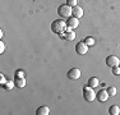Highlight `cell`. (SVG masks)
I'll use <instances>...</instances> for the list:
<instances>
[{"label": "cell", "instance_id": "6da1fadb", "mask_svg": "<svg viewBox=\"0 0 120 115\" xmlns=\"http://www.w3.org/2000/svg\"><path fill=\"white\" fill-rule=\"evenodd\" d=\"M68 26H67V22L64 21H60V19H56V21L52 22L51 24V31L56 34H60V33H64L67 31Z\"/></svg>", "mask_w": 120, "mask_h": 115}, {"label": "cell", "instance_id": "7a4b0ae2", "mask_svg": "<svg viewBox=\"0 0 120 115\" xmlns=\"http://www.w3.org/2000/svg\"><path fill=\"white\" fill-rule=\"evenodd\" d=\"M96 92L93 91V88L91 86H87V87L83 88V99L86 100L87 102H92L96 100Z\"/></svg>", "mask_w": 120, "mask_h": 115}, {"label": "cell", "instance_id": "3957f363", "mask_svg": "<svg viewBox=\"0 0 120 115\" xmlns=\"http://www.w3.org/2000/svg\"><path fill=\"white\" fill-rule=\"evenodd\" d=\"M58 13H59L60 17H63V18H70V17H72V7H69L68 4L60 5L58 8Z\"/></svg>", "mask_w": 120, "mask_h": 115}, {"label": "cell", "instance_id": "277c9868", "mask_svg": "<svg viewBox=\"0 0 120 115\" xmlns=\"http://www.w3.org/2000/svg\"><path fill=\"white\" fill-rule=\"evenodd\" d=\"M61 38L67 40V41H73L74 38H75V32L72 31V28H67V31H65L64 33H60L59 34Z\"/></svg>", "mask_w": 120, "mask_h": 115}, {"label": "cell", "instance_id": "5b68a950", "mask_svg": "<svg viewBox=\"0 0 120 115\" xmlns=\"http://www.w3.org/2000/svg\"><path fill=\"white\" fill-rule=\"evenodd\" d=\"M75 51L79 55H84L88 51V45L86 44V42H78V44L75 45Z\"/></svg>", "mask_w": 120, "mask_h": 115}, {"label": "cell", "instance_id": "8992f818", "mask_svg": "<svg viewBox=\"0 0 120 115\" xmlns=\"http://www.w3.org/2000/svg\"><path fill=\"white\" fill-rule=\"evenodd\" d=\"M67 76H68L69 79L77 80V79H79V77H81V70H79L78 68H73V69H70V70L68 72Z\"/></svg>", "mask_w": 120, "mask_h": 115}, {"label": "cell", "instance_id": "52a82bcc", "mask_svg": "<svg viewBox=\"0 0 120 115\" xmlns=\"http://www.w3.org/2000/svg\"><path fill=\"white\" fill-rule=\"evenodd\" d=\"M109 97H110V95H109L107 90H100L98 92H97V95H96V99L98 100L100 102H105V101H107Z\"/></svg>", "mask_w": 120, "mask_h": 115}, {"label": "cell", "instance_id": "ba28073f", "mask_svg": "<svg viewBox=\"0 0 120 115\" xmlns=\"http://www.w3.org/2000/svg\"><path fill=\"white\" fill-rule=\"evenodd\" d=\"M106 64L109 65V67H116V65H119L120 64V59L118 56H115V55H110V56H107L106 58Z\"/></svg>", "mask_w": 120, "mask_h": 115}, {"label": "cell", "instance_id": "9c48e42d", "mask_svg": "<svg viewBox=\"0 0 120 115\" xmlns=\"http://www.w3.org/2000/svg\"><path fill=\"white\" fill-rule=\"evenodd\" d=\"M72 17H75V18L81 19L83 17V9H82L79 5H75V7L72 8Z\"/></svg>", "mask_w": 120, "mask_h": 115}, {"label": "cell", "instance_id": "30bf717a", "mask_svg": "<svg viewBox=\"0 0 120 115\" xmlns=\"http://www.w3.org/2000/svg\"><path fill=\"white\" fill-rule=\"evenodd\" d=\"M67 26H68V28L75 30V28L79 26V19L75 18V17H70V18L68 19V22H67Z\"/></svg>", "mask_w": 120, "mask_h": 115}, {"label": "cell", "instance_id": "8fae6325", "mask_svg": "<svg viewBox=\"0 0 120 115\" xmlns=\"http://www.w3.org/2000/svg\"><path fill=\"white\" fill-rule=\"evenodd\" d=\"M36 114L37 115H49L50 114V107L49 106H40L36 110Z\"/></svg>", "mask_w": 120, "mask_h": 115}, {"label": "cell", "instance_id": "7c38bea8", "mask_svg": "<svg viewBox=\"0 0 120 115\" xmlns=\"http://www.w3.org/2000/svg\"><path fill=\"white\" fill-rule=\"evenodd\" d=\"M98 84H100V79L96 78V77H91V78L88 79V86H91L92 88L97 87Z\"/></svg>", "mask_w": 120, "mask_h": 115}, {"label": "cell", "instance_id": "4fadbf2b", "mask_svg": "<svg viewBox=\"0 0 120 115\" xmlns=\"http://www.w3.org/2000/svg\"><path fill=\"white\" fill-rule=\"evenodd\" d=\"M109 113H110L111 115H119L120 114V107L118 105H112V106H110V109H109Z\"/></svg>", "mask_w": 120, "mask_h": 115}, {"label": "cell", "instance_id": "5bb4252c", "mask_svg": "<svg viewBox=\"0 0 120 115\" xmlns=\"http://www.w3.org/2000/svg\"><path fill=\"white\" fill-rule=\"evenodd\" d=\"M14 82H15V86L19 88H23L26 86V79L24 78H15L14 79Z\"/></svg>", "mask_w": 120, "mask_h": 115}, {"label": "cell", "instance_id": "9a60e30c", "mask_svg": "<svg viewBox=\"0 0 120 115\" xmlns=\"http://www.w3.org/2000/svg\"><path fill=\"white\" fill-rule=\"evenodd\" d=\"M14 86H15V82H14V80H7V83L4 84V88L10 91V90H13V88H14Z\"/></svg>", "mask_w": 120, "mask_h": 115}, {"label": "cell", "instance_id": "2e32d148", "mask_svg": "<svg viewBox=\"0 0 120 115\" xmlns=\"http://www.w3.org/2000/svg\"><path fill=\"white\" fill-rule=\"evenodd\" d=\"M84 42H86L88 46H93V45L96 44V40L93 38V37H90V36H88V37H86V38H84Z\"/></svg>", "mask_w": 120, "mask_h": 115}, {"label": "cell", "instance_id": "e0dca14e", "mask_svg": "<svg viewBox=\"0 0 120 115\" xmlns=\"http://www.w3.org/2000/svg\"><path fill=\"white\" fill-rule=\"evenodd\" d=\"M107 92L110 96H115L116 95V87H114V86H110V87L107 88Z\"/></svg>", "mask_w": 120, "mask_h": 115}, {"label": "cell", "instance_id": "ac0fdd59", "mask_svg": "<svg viewBox=\"0 0 120 115\" xmlns=\"http://www.w3.org/2000/svg\"><path fill=\"white\" fill-rule=\"evenodd\" d=\"M15 78H24V72L23 70H17L15 72Z\"/></svg>", "mask_w": 120, "mask_h": 115}, {"label": "cell", "instance_id": "d6986e66", "mask_svg": "<svg viewBox=\"0 0 120 115\" xmlns=\"http://www.w3.org/2000/svg\"><path fill=\"white\" fill-rule=\"evenodd\" d=\"M112 73L115 74V76H119V74H120V67H119V65L112 67Z\"/></svg>", "mask_w": 120, "mask_h": 115}, {"label": "cell", "instance_id": "ffe728a7", "mask_svg": "<svg viewBox=\"0 0 120 115\" xmlns=\"http://www.w3.org/2000/svg\"><path fill=\"white\" fill-rule=\"evenodd\" d=\"M67 4L69 5V7H75V5H78L77 4V0H67Z\"/></svg>", "mask_w": 120, "mask_h": 115}, {"label": "cell", "instance_id": "44dd1931", "mask_svg": "<svg viewBox=\"0 0 120 115\" xmlns=\"http://www.w3.org/2000/svg\"><path fill=\"white\" fill-rule=\"evenodd\" d=\"M4 50H5V44L3 41H0V54L4 53Z\"/></svg>", "mask_w": 120, "mask_h": 115}, {"label": "cell", "instance_id": "7402d4cb", "mask_svg": "<svg viewBox=\"0 0 120 115\" xmlns=\"http://www.w3.org/2000/svg\"><path fill=\"white\" fill-rule=\"evenodd\" d=\"M0 83H1L3 86H4L5 83H7V79H5V77L3 76V74H0Z\"/></svg>", "mask_w": 120, "mask_h": 115}, {"label": "cell", "instance_id": "603a6c76", "mask_svg": "<svg viewBox=\"0 0 120 115\" xmlns=\"http://www.w3.org/2000/svg\"><path fill=\"white\" fill-rule=\"evenodd\" d=\"M3 34H4V32H3V30H0V38L3 37Z\"/></svg>", "mask_w": 120, "mask_h": 115}, {"label": "cell", "instance_id": "cb8c5ba5", "mask_svg": "<svg viewBox=\"0 0 120 115\" xmlns=\"http://www.w3.org/2000/svg\"><path fill=\"white\" fill-rule=\"evenodd\" d=\"M119 67H120V64H119Z\"/></svg>", "mask_w": 120, "mask_h": 115}]
</instances>
